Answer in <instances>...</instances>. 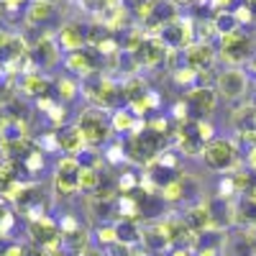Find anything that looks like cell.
<instances>
[{
  "mask_svg": "<svg viewBox=\"0 0 256 256\" xmlns=\"http://www.w3.org/2000/svg\"><path fill=\"white\" fill-rule=\"evenodd\" d=\"M74 126L80 128V134L84 136L88 146H92V148L105 146V144L113 138L110 116L105 113V110H100V108H92V105H90V108H84V110L77 116Z\"/></svg>",
  "mask_w": 256,
  "mask_h": 256,
  "instance_id": "6da1fadb",
  "label": "cell"
},
{
  "mask_svg": "<svg viewBox=\"0 0 256 256\" xmlns=\"http://www.w3.org/2000/svg\"><path fill=\"white\" fill-rule=\"evenodd\" d=\"M82 95L88 98V102L92 108L108 110V108H116V102L120 100V88L108 74L95 72V74L82 80Z\"/></svg>",
  "mask_w": 256,
  "mask_h": 256,
  "instance_id": "7a4b0ae2",
  "label": "cell"
},
{
  "mask_svg": "<svg viewBox=\"0 0 256 256\" xmlns=\"http://www.w3.org/2000/svg\"><path fill=\"white\" fill-rule=\"evenodd\" d=\"M202 164L210 169V172H230L233 166L238 164V146L236 141L230 138H223V136H216L210 144H205V152H202Z\"/></svg>",
  "mask_w": 256,
  "mask_h": 256,
  "instance_id": "3957f363",
  "label": "cell"
},
{
  "mask_svg": "<svg viewBox=\"0 0 256 256\" xmlns=\"http://www.w3.org/2000/svg\"><path fill=\"white\" fill-rule=\"evenodd\" d=\"M256 54V44H254V38L238 28V31H233L228 36H220V44H218V56L223 62H228L230 67H238V64H248Z\"/></svg>",
  "mask_w": 256,
  "mask_h": 256,
  "instance_id": "277c9868",
  "label": "cell"
},
{
  "mask_svg": "<svg viewBox=\"0 0 256 256\" xmlns=\"http://www.w3.org/2000/svg\"><path fill=\"white\" fill-rule=\"evenodd\" d=\"M80 172H82V164L77 156H62L56 162V169H54V195L62 198V200H70L80 192Z\"/></svg>",
  "mask_w": 256,
  "mask_h": 256,
  "instance_id": "5b68a950",
  "label": "cell"
},
{
  "mask_svg": "<svg viewBox=\"0 0 256 256\" xmlns=\"http://www.w3.org/2000/svg\"><path fill=\"white\" fill-rule=\"evenodd\" d=\"M216 92L226 102H238L248 92V72L241 67H228L216 77Z\"/></svg>",
  "mask_w": 256,
  "mask_h": 256,
  "instance_id": "8992f818",
  "label": "cell"
},
{
  "mask_svg": "<svg viewBox=\"0 0 256 256\" xmlns=\"http://www.w3.org/2000/svg\"><path fill=\"white\" fill-rule=\"evenodd\" d=\"M159 41L166 46V52H184L192 41H195V24L187 20L184 16H177L172 24L159 28Z\"/></svg>",
  "mask_w": 256,
  "mask_h": 256,
  "instance_id": "52a82bcc",
  "label": "cell"
},
{
  "mask_svg": "<svg viewBox=\"0 0 256 256\" xmlns=\"http://www.w3.org/2000/svg\"><path fill=\"white\" fill-rule=\"evenodd\" d=\"M31 64L36 72H44V70H52L62 62V46L56 44V36L52 34H41L34 44H31Z\"/></svg>",
  "mask_w": 256,
  "mask_h": 256,
  "instance_id": "ba28073f",
  "label": "cell"
},
{
  "mask_svg": "<svg viewBox=\"0 0 256 256\" xmlns=\"http://www.w3.org/2000/svg\"><path fill=\"white\" fill-rule=\"evenodd\" d=\"M28 236L34 241V246H38L41 251L44 248H62V230L59 223L49 216L28 220Z\"/></svg>",
  "mask_w": 256,
  "mask_h": 256,
  "instance_id": "9c48e42d",
  "label": "cell"
},
{
  "mask_svg": "<svg viewBox=\"0 0 256 256\" xmlns=\"http://www.w3.org/2000/svg\"><path fill=\"white\" fill-rule=\"evenodd\" d=\"M218 100L220 98H218L216 88H210V84H195V88L187 90V98H184L187 108L195 110V120L210 118L212 113H216V108H218Z\"/></svg>",
  "mask_w": 256,
  "mask_h": 256,
  "instance_id": "30bf717a",
  "label": "cell"
},
{
  "mask_svg": "<svg viewBox=\"0 0 256 256\" xmlns=\"http://www.w3.org/2000/svg\"><path fill=\"white\" fill-rule=\"evenodd\" d=\"M102 59L105 56L95 46H84L80 52H72V54L64 56V67H67L72 74H77V77H90V74L100 72Z\"/></svg>",
  "mask_w": 256,
  "mask_h": 256,
  "instance_id": "8fae6325",
  "label": "cell"
},
{
  "mask_svg": "<svg viewBox=\"0 0 256 256\" xmlns=\"http://www.w3.org/2000/svg\"><path fill=\"white\" fill-rule=\"evenodd\" d=\"M88 34H90V26L80 24V20H67V24L56 31V44L62 46V52H67V54L80 52L84 46H90Z\"/></svg>",
  "mask_w": 256,
  "mask_h": 256,
  "instance_id": "7c38bea8",
  "label": "cell"
},
{
  "mask_svg": "<svg viewBox=\"0 0 256 256\" xmlns=\"http://www.w3.org/2000/svg\"><path fill=\"white\" fill-rule=\"evenodd\" d=\"M216 56H218L216 46H212L210 41H192V44L182 52V62L198 74L208 72L212 67V62H216Z\"/></svg>",
  "mask_w": 256,
  "mask_h": 256,
  "instance_id": "4fadbf2b",
  "label": "cell"
},
{
  "mask_svg": "<svg viewBox=\"0 0 256 256\" xmlns=\"http://www.w3.org/2000/svg\"><path fill=\"white\" fill-rule=\"evenodd\" d=\"M134 56H136V62H138V67L154 70V67H159V64L166 62L169 52H166V46L159 41V36H144L141 44H138L136 52H134Z\"/></svg>",
  "mask_w": 256,
  "mask_h": 256,
  "instance_id": "5bb4252c",
  "label": "cell"
},
{
  "mask_svg": "<svg viewBox=\"0 0 256 256\" xmlns=\"http://www.w3.org/2000/svg\"><path fill=\"white\" fill-rule=\"evenodd\" d=\"M18 92H24L26 98L41 100V98H49L54 92V82L41 72H28L24 77H18Z\"/></svg>",
  "mask_w": 256,
  "mask_h": 256,
  "instance_id": "9a60e30c",
  "label": "cell"
},
{
  "mask_svg": "<svg viewBox=\"0 0 256 256\" xmlns=\"http://www.w3.org/2000/svg\"><path fill=\"white\" fill-rule=\"evenodd\" d=\"M56 144H59V152L64 156H80L84 148H88V141L80 134L77 126H62L56 128Z\"/></svg>",
  "mask_w": 256,
  "mask_h": 256,
  "instance_id": "2e32d148",
  "label": "cell"
},
{
  "mask_svg": "<svg viewBox=\"0 0 256 256\" xmlns=\"http://www.w3.org/2000/svg\"><path fill=\"white\" fill-rule=\"evenodd\" d=\"M54 13H56L54 3H46V0H31L28 8L24 10V18H26L28 28H41L54 18Z\"/></svg>",
  "mask_w": 256,
  "mask_h": 256,
  "instance_id": "e0dca14e",
  "label": "cell"
},
{
  "mask_svg": "<svg viewBox=\"0 0 256 256\" xmlns=\"http://www.w3.org/2000/svg\"><path fill=\"white\" fill-rule=\"evenodd\" d=\"M80 92H82V84L77 82V77H72V74L56 77V82H54V95H56V100H59L62 105L77 100Z\"/></svg>",
  "mask_w": 256,
  "mask_h": 256,
  "instance_id": "ac0fdd59",
  "label": "cell"
},
{
  "mask_svg": "<svg viewBox=\"0 0 256 256\" xmlns=\"http://www.w3.org/2000/svg\"><path fill=\"white\" fill-rule=\"evenodd\" d=\"M116 236H118V244L123 246H138L141 238H144V230L138 228L136 220H116Z\"/></svg>",
  "mask_w": 256,
  "mask_h": 256,
  "instance_id": "d6986e66",
  "label": "cell"
},
{
  "mask_svg": "<svg viewBox=\"0 0 256 256\" xmlns=\"http://www.w3.org/2000/svg\"><path fill=\"white\" fill-rule=\"evenodd\" d=\"M110 126H113V134H120V136H128V134H134L138 123H136V116L131 110H116L110 116Z\"/></svg>",
  "mask_w": 256,
  "mask_h": 256,
  "instance_id": "ffe728a7",
  "label": "cell"
},
{
  "mask_svg": "<svg viewBox=\"0 0 256 256\" xmlns=\"http://www.w3.org/2000/svg\"><path fill=\"white\" fill-rule=\"evenodd\" d=\"M212 28H216V36L220 38V36H228V34H233V31H238L241 26H238L236 16H233L230 10H223V13L212 16Z\"/></svg>",
  "mask_w": 256,
  "mask_h": 256,
  "instance_id": "44dd1931",
  "label": "cell"
},
{
  "mask_svg": "<svg viewBox=\"0 0 256 256\" xmlns=\"http://www.w3.org/2000/svg\"><path fill=\"white\" fill-rule=\"evenodd\" d=\"M102 184V174L100 169H90V166H82L80 172V192H88V195H95Z\"/></svg>",
  "mask_w": 256,
  "mask_h": 256,
  "instance_id": "7402d4cb",
  "label": "cell"
},
{
  "mask_svg": "<svg viewBox=\"0 0 256 256\" xmlns=\"http://www.w3.org/2000/svg\"><path fill=\"white\" fill-rule=\"evenodd\" d=\"M187 177L184 174H180L174 182H169L164 190H162V200L164 202H182L184 198H187Z\"/></svg>",
  "mask_w": 256,
  "mask_h": 256,
  "instance_id": "603a6c76",
  "label": "cell"
},
{
  "mask_svg": "<svg viewBox=\"0 0 256 256\" xmlns=\"http://www.w3.org/2000/svg\"><path fill=\"white\" fill-rule=\"evenodd\" d=\"M95 241H98L102 248H110L113 244H118L116 223H102V226H98V230H95Z\"/></svg>",
  "mask_w": 256,
  "mask_h": 256,
  "instance_id": "cb8c5ba5",
  "label": "cell"
},
{
  "mask_svg": "<svg viewBox=\"0 0 256 256\" xmlns=\"http://www.w3.org/2000/svg\"><path fill=\"white\" fill-rule=\"evenodd\" d=\"M110 3H113V0H80V6L88 10L90 16H100V18L108 13Z\"/></svg>",
  "mask_w": 256,
  "mask_h": 256,
  "instance_id": "d4e9b609",
  "label": "cell"
},
{
  "mask_svg": "<svg viewBox=\"0 0 256 256\" xmlns=\"http://www.w3.org/2000/svg\"><path fill=\"white\" fill-rule=\"evenodd\" d=\"M28 3H31V0H0L3 10H10V13H16L20 8H28Z\"/></svg>",
  "mask_w": 256,
  "mask_h": 256,
  "instance_id": "484cf974",
  "label": "cell"
},
{
  "mask_svg": "<svg viewBox=\"0 0 256 256\" xmlns=\"http://www.w3.org/2000/svg\"><path fill=\"white\" fill-rule=\"evenodd\" d=\"M244 6L251 10V16H254V24H256V0H244Z\"/></svg>",
  "mask_w": 256,
  "mask_h": 256,
  "instance_id": "4316f807",
  "label": "cell"
},
{
  "mask_svg": "<svg viewBox=\"0 0 256 256\" xmlns=\"http://www.w3.org/2000/svg\"><path fill=\"white\" fill-rule=\"evenodd\" d=\"M248 72H251V77H256V54H254V59L248 62Z\"/></svg>",
  "mask_w": 256,
  "mask_h": 256,
  "instance_id": "83f0119b",
  "label": "cell"
},
{
  "mask_svg": "<svg viewBox=\"0 0 256 256\" xmlns=\"http://www.w3.org/2000/svg\"><path fill=\"white\" fill-rule=\"evenodd\" d=\"M46 3H56V0H46Z\"/></svg>",
  "mask_w": 256,
  "mask_h": 256,
  "instance_id": "f1b7e54d",
  "label": "cell"
},
{
  "mask_svg": "<svg viewBox=\"0 0 256 256\" xmlns=\"http://www.w3.org/2000/svg\"><path fill=\"white\" fill-rule=\"evenodd\" d=\"M198 3H205V0H198Z\"/></svg>",
  "mask_w": 256,
  "mask_h": 256,
  "instance_id": "f546056e",
  "label": "cell"
}]
</instances>
